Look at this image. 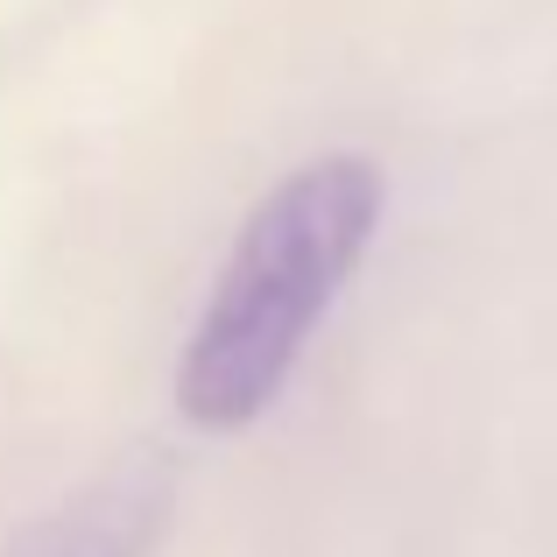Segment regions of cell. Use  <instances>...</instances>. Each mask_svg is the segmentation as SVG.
I'll return each instance as SVG.
<instances>
[{"mask_svg":"<svg viewBox=\"0 0 557 557\" xmlns=\"http://www.w3.org/2000/svg\"><path fill=\"white\" fill-rule=\"evenodd\" d=\"M163 536V487L156 480H99L71 508L22 530L0 557H149Z\"/></svg>","mask_w":557,"mask_h":557,"instance_id":"obj_2","label":"cell"},{"mask_svg":"<svg viewBox=\"0 0 557 557\" xmlns=\"http://www.w3.org/2000/svg\"><path fill=\"white\" fill-rule=\"evenodd\" d=\"M381 205H388L381 163L360 149H339L289 170L247 212L177 360L184 423L226 437L269 417V403L289 388L311 332L325 325L339 289L368 261L381 233Z\"/></svg>","mask_w":557,"mask_h":557,"instance_id":"obj_1","label":"cell"}]
</instances>
